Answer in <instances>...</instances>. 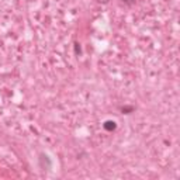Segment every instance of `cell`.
Returning <instances> with one entry per match:
<instances>
[{"label":"cell","mask_w":180,"mask_h":180,"mask_svg":"<svg viewBox=\"0 0 180 180\" xmlns=\"http://www.w3.org/2000/svg\"><path fill=\"white\" fill-rule=\"evenodd\" d=\"M104 128H106V130H108V131L114 130V128H115V122H113V121H107V122L104 124Z\"/></svg>","instance_id":"6da1fadb"}]
</instances>
